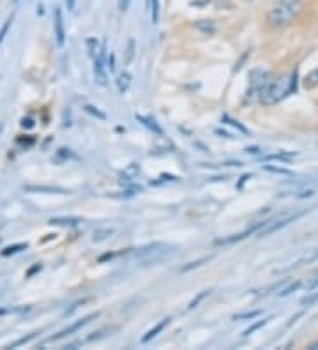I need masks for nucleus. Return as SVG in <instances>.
Segmentation results:
<instances>
[{
    "mask_svg": "<svg viewBox=\"0 0 318 350\" xmlns=\"http://www.w3.org/2000/svg\"><path fill=\"white\" fill-rule=\"evenodd\" d=\"M304 85H306V89H313V87L318 85V69L315 71V73H311L310 76L304 80Z\"/></svg>",
    "mask_w": 318,
    "mask_h": 350,
    "instance_id": "nucleus-11",
    "label": "nucleus"
},
{
    "mask_svg": "<svg viewBox=\"0 0 318 350\" xmlns=\"http://www.w3.org/2000/svg\"><path fill=\"white\" fill-rule=\"evenodd\" d=\"M66 4H67V9H69V11H75L76 0H66Z\"/></svg>",
    "mask_w": 318,
    "mask_h": 350,
    "instance_id": "nucleus-27",
    "label": "nucleus"
},
{
    "mask_svg": "<svg viewBox=\"0 0 318 350\" xmlns=\"http://www.w3.org/2000/svg\"><path fill=\"white\" fill-rule=\"evenodd\" d=\"M149 9L152 14V23H157L159 20V0H149Z\"/></svg>",
    "mask_w": 318,
    "mask_h": 350,
    "instance_id": "nucleus-10",
    "label": "nucleus"
},
{
    "mask_svg": "<svg viewBox=\"0 0 318 350\" xmlns=\"http://www.w3.org/2000/svg\"><path fill=\"white\" fill-rule=\"evenodd\" d=\"M211 2L212 0H191V4H193L194 7H207Z\"/></svg>",
    "mask_w": 318,
    "mask_h": 350,
    "instance_id": "nucleus-23",
    "label": "nucleus"
},
{
    "mask_svg": "<svg viewBox=\"0 0 318 350\" xmlns=\"http://www.w3.org/2000/svg\"><path fill=\"white\" fill-rule=\"evenodd\" d=\"M315 287H318V278H317L315 281H311V283H310V289H315Z\"/></svg>",
    "mask_w": 318,
    "mask_h": 350,
    "instance_id": "nucleus-29",
    "label": "nucleus"
},
{
    "mask_svg": "<svg viewBox=\"0 0 318 350\" xmlns=\"http://www.w3.org/2000/svg\"><path fill=\"white\" fill-rule=\"evenodd\" d=\"M14 2H20V0H14Z\"/></svg>",
    "mask_w": 318,
    "mask_h": 350,
    "instance_id": "nucleus-30",
    "label": "nucleus"
},
{
    "mask_svg": "<svg viewBox=\"0 0 318 350\" xmlns=\"http://www.w3.org/2000/svg\"><path fill=\"white\" fill-rule=\"evenodd\" d=\"M129 85H131V74L129 73H120L119 78H117V87H119V92L120 94H124V92H128Z\"/></svg>",
    "mask_w": 318,
    "mask_h": 350,
    "instance_id": "nucleus-8",
    "label": "nucleus"
},
{
    "mask_svg": "<svg viewBox=\"0 0 318 350\" xmlns=\"http://www.w3.org/2000/svg\"><path fill=\"white\" fill-rule=\"evenodd\" d=\"M207 296H209V290H203V292H202V294H198V296L194 297L193 301H191V302H189V306H187V308H189V309L196 308V306H198V304H200V301H203V299H205V297H207Z\"/></svg>",
    "mask_w": 318,
    "mask_h": 350,
    "instance_id": "nucleus-12",
    "label": "nucleus"
},
{
    "mask_svg": "<svg viewBox=\"0 0 318 350\" xmlns=\"http://www.w3.org/2000/svg\"><path fill=\"white\" fill-rule=\"evenodd\" d=\"M25 248H27V244H16V246H13V248H7V250H4V251H2V255H4V256H7V255H11V253L21 251V250H25Z\"/></svg>",
    "mask_w": 318,
    "mask_h": 350,
    "instance_id": "nucleus-16",
    "label": "nucleus"
},
{
    "mask_svg": "<svg viewBox=\"0 0 318 350\" xmlns=\"http://www.w3.org/2000/svg\"><path fill=\"white\" fill-rule=\"evenodd\" d=\"M301 7L299 0H279L269 12V23L273 27H286L301 12Z\"/></svg>",
    "mask_w": 318,
    "mask_h": 350,
    "instance_id": "nucleus-2",
    "label": "nucleus"
},
{
    "mask_svg": "<svg viewBox=\"0 0 318 350\" xmlns=\"http://www.w3.org/2000/svg\"><path fill=\"white\" fill-rule=\"evenodd\" d=\"M136 120H140L143 126H147V128L150 129L152 133H156L157 136H161L163 135V129H161V126L156 122V120L152 119V117H143V115H136Z\"/></svg>",
    "mask_w": 318,
    "mask_h": 350,
    "instance_id": "nucleus-7",
    "label": "nucleus"
},
{
    "mask_svg": "<svg viewBox=\"0 0 318 350\" xmlns=\"http://www.w3.org/2000/svg\"><path fill=\"white\" fill-rule=\"evenodd\" d=\"M265 324H267V320H260V322H256V324H253V326L249 327V329L244 331V336H249V334H253L255 331H258L260 327H264Z\"/></svg>",
    "mask_w": 318,
    "mask_h": 350,
    "instance_id": "nucleus-14",
    "label": "nucleus"
},
{
    "mask_svg": "<svg viewBox=\"0 0 318 350\" xmlns=\"http://www.w3.org/2000/svg\"><path fill=\"white\" fill-rule=\"evenodd\" d=\"M99 313H91L89 317H85V318H82V320H78V322H75V324H71L69 327H66V329H62L58 334H55L53 338H51V342H57V340H60V338H66V336H69V334H73V333H76L78 329H82L83 326H87L89 322L92 320V318H95Z\"/></svg>",
    "mask_w": 318,
    "mask_h": 350,
    "instance_id": "nucleus-3",
    "label": "nucleus"
},
{
    "mask_svg": "<svg viewBox=\"0 0 318 350\" xmlns=\"http://www.w3.org/2000/svg\"><path fill=\"white\" fill-rule=\"evenodd\" d=\"M94 78L99 85H106V71H104V62L101 58H94Z\"/></svg>",
    "mask_w": 318,
    "mask_h": 350,
    "instance_id": "nucleus-6",
    "label": "nucleus"
},
{
    "mask_svg": "<svg viewBox=\"0 0 318 350\" xmlns=\"http://www.w3.org/2000/svg\"><path fill=\"white\" fill-rule=\"evenodd\" d=\"M223 119H225V120H228V124H231V126H235V128H237V129H240V131H242V133H248V129L244 128V126H240V124L237 122V120L230 119V117H228V115H225Z\"/></svg>",
    "mask_w": 318,
    "mask_h": 350,
    "instance_id": "nucleus-22",
    "label": "nucleus"
},
{
    "mask_svg": "<svg viewBox=\"0 0 318 350\" xmlns=\"http://www.w3.org/2000/svg\"><path fill=\"white\" fill-rule=\"evenodd\" d=\"M55 37H57V45L64 46L66 43V32H64V18H62V11L60 9H55Z\"/></svg>",
    "mask_w": 318,
    "mask_h": 350,
    "instance_id": "nucleus-5",
    "label": "nucleus"
},
{
    "mask_svg": "<svg viewBox=\"0 0 318 350\" xmlns=\"http://www.w3.org/2000/svg\"><path fill=\"white\" fill-rule=\"evenodd\" d=\"M262 311L260 309H256V311H248V313H239V315H235L233 317V320H242V318H255V317H258Z\"/></svg>",
    "mask_w": 318,
    "mask_h": 350,
    "instance_id": "nucleus-13",
    "label": "nucleus"
},
{
    "mask_svg": "<svg viewBox=\"0 0 318 350\" xmlns=\"http://www.w3.org/2000/svg\"><path fill=\"white\" fill-rule=\"evenodd\" d=\"M133 57H135V41H129L128 45V58H126V64H129V62L133 60Z\"/></svg>",
    "mask_w": 318,
    "mask_h": 350,
    "instance_id": "nucleus-19",
    "label": "nucleus"
},
{
    "mask_svg": "<svg viewBox=\"0 0 318 350\" xmlns=\"http://www.w3.org/2000/svg\"><path fill=\"white\" fill-rule=\"evenodd\" d=\"M301 216L302 214H295V216H288V218H285V219H279V221H269L267 227H264L260 230V237H265V235H269V234H273V232L279 230V228H283L285 225H288V223L295 221V219L301 218Z\"/></svg>",
    "mask_w": 318,
    "mask_h": 350,
    "instance_id": "nucleus-4",
    "label": "nucleus"
},
{
    "mask_svg": "<svg viewBox=\"0 0 318 350\" xmlns=\"http://www.w3.org/2000/svg\"><path fill=\"white\" fill-rule=\"evenodd\" d=\"M297 87V71H290V73L283 74L279 78L267 82L258 94H260V101L264 104H276L281 99H285L290 96Z\"/></svg>",
    "mask_w": 318,
    "mask_h": 350,
    "instance_id": "nucleus-1",
    "label": "nucleus"
},
{
    "mask_svg": "<svg viewBox=\"0 0 318 350\" xmlns=\"http://www.w3.org/2000/svg\"><path fill=\"white\" fill-rule=\"evenodd\" d=\"M299 285H301V283H299V281H295V283H292L290 287H286V289L283 290V292H279V296H281V297L288 296L290 292H293V290H297V289H299Z\"/></svg>",
    "mask_w": 318,
    "mask_h": 350,
    "instance_id": "nucleus-20",
    "label": "nucleus"
},
{
    "mask_svg": "<svg viewBox=\"0 0 318 350\" xmlns=\"http://www.w3.org/2000/svg\"><path fill=\"white\" fill-rule=\"evenodd\" d=\"M85 110H87L89 113H92V115H95V117H97V119H101V120H106V115H104L103 111H99V110H97V108L91 106V104H87V106H85Z\"/></svg>",
    "mask_w": 318,
    "mask_h": 350,
    "instance_id": "nucleus-15",
    "label": "nucleus"
},
{
    "mask_svg": "<svg viewBox=\"0 0 318 350\" xmlns=\"http://www.w3.org/2000/svg\"><path fill=\"white\" fill-rule=\"evenodd\" d=\"M34 336H36V334H30V336H27V338H21V340H18V342H16V343H13V345H11V347H13V349H14V347H20V345H23V343L30 342V340H32Z\"/></svg>",
    "mask_w": 318,
    "mask_h": 350,
    "instance_id": "nucleus-25",
    "label": "nucleus"
},
{
    "mask_svg": "<svg viewBox=\"0 0 318 350\" xmlns=\"http://www.w3.org/2000/svg\"><path fill=\"white\" fill-rule=\"evenodd\" d=\"M124 173H126V175H131V177H136L138 173H140V166H138V165H131Z\"/></svg>",
    "mask_w": 318,
    "mask_h": 350,
    "instance_id": "nucleus-21",
    "label": "nucleus"
},
{
    "mask_svg": "<svg viewBox=\"0 0 318 350\" xmlns=\"http://www.w3.org/2000/svg\"><path fill=\"white\" fill-rule=\"evenodd\" d=\"M315 301H318V294H315V296L308 297V299H302V306H311Z\"/></svg>",
    "mask_w": 318,
    "mask_h": 350,
    "instance_id": "nucleus-24",
    "label": "nucleus"
},
{
    "mask_svg": "<svg viewBox=\"0 0 318 350\" xmlns=\"http://www.w3.org/2000/svg\"><path fill=\"white\" fill-rule=\"evenodd\" d=\"M168 322H170L168 318H166V320H163V322H159V324H157V326L154 327V329H150L149 333L145 334L143 338H141V342H143V343H147V342H150V340H152V338H156L157 334L161 333V331L165 329L166 326H168Z\"/></svg>",
    "mask_w": 318,
    "mask_h": 350,
    "instance_id": "nucleus-9",
    "label": "nucleus"
},
{
    "mask_svg": "<svg viewBox=\"0 0 318 350\" xmlns=\"http://www.w3.org/2000/svg\"><path fill=\"white\" fill-rule=\"evenodd\" d=\"M108 235H112V230H97L94 234V241H97V243H99V241L106 239Z\"/></svg>",
    "mask_w": 318,
    "mask_h": 350,
    "instance_id": "nucleus-18",
    "label": "nucleus"
},
{
    "mask_svg": "<svg viewBox=\"0 0 318 350\" xmlns=\"http://www.w3.org/2000/svg\"><path fill=\"white\" fill-rule=\"evenodd\" d=\"M87 46H89V53L94 58L97 55V43H95V39H87Z\"/></svg>",
    "mask_w": 318,
    "mask_h": 350,
    "instance_id": "nucleus-17",
    "label": "nucleus"
},
{
    "mask_svg": "<svg viewBox=\"0 0 318 350\" xmlns=\"http://www.w3.org/2000/svg\"><path fill=\"white\" fill-rule=\"evenodd\" d=\"M265 170L269 172H276V173H285V175H290L288 170H283V168H274V166H265Z\"/></svg>",
    "mask_w": 318,
    "mask_h": 350,
    "instance_id": "nucleus-26",
    "label": "nucleus"
},
{
    "mask_svg": "<svg viewBox=\"0 0 318 350\" xmlns=\"http://www.w3.org/2000/svg\"><path fill=\"white\" fill-rule=\"evenodd\" d=\"M128 4H129V0H120V4H119L120 11H126V9H128Z\"/></svg>",
    "mask_w": 318,
    "mask_h": 350,
    "instance_id": "nucleus-28",
    "label": "nucleus"
}]
</instances>
